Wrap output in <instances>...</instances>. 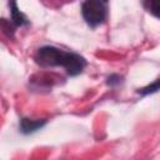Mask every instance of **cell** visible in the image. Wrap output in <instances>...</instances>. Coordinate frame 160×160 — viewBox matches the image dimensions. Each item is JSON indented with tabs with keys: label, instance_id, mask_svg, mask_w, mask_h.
Returning a JSON list of instances; mask_svg holds the SVG:
<instances>
[{
	"label": "cell",
	"instance_id": "3957f363",
	"mask_svg": "<svg viewBox=\"0 0 160 160\" xmlns=\"http://www.w3.org/2000/svg\"><path fill=\"white\" fill-rule=\"evenodd\" d=\"M45 124H46V120H42V119L34 120V119H29V118H22L20 120L19 129L24 135H29V134H32V132L40 130Z\"/></svg>",
	"mask_w": 160,
	"mask_h": 160
},
{
	"label": "cell",
	"instance_id": "7a4b0ae2",
	"mask_svg": "<svg viewBox=\"0 0 160 160\" xmlns=\"http://www.w3.org/2000/svg\"><path fill=\"white\" fill-rule=\"evenodd\" d=\"M81 15L91 28L104 24L108 18V2L101 0H86L81 4Z\"/></svg>",
	"mask_w": 160,
	"mask_h": 160
},
{
	"label": "cell",
	"instance_id": "5b68a950",
	"mask_svg": "<svg viewBox=\"0 0 160 160\" xmlns=\"http://www.w3.org/2000/svg\"><path fill=\"white\" fill-rule=\"evenodd\" d=\"M158 90H159V80H155L152 84H150V85H148V86H145V88L139 89L138 92H139L140 95H149V94L156 92Z\"/></svg>",
	"mask_w": 160,
	"mask_h": 160
},
{
	"label": "cell",
	"instance_id": "8992f818",
	"mask_svg": "<svg viewBox=\"0 0 160 160\" xmlns=\"http://www.w3.org/2000/svg\"><path fill=\"white\" fill-rule=\"evenodd\" d=\"M106 84H108V86H111V88L118 86V85L122 84V76H120L118 74H111L110 76H108Z\"/></svg>",
	"mask_w": 160,
	"mask_h": 160
},
{
	"label": "cell",
	"instance_id": "277c9868",
	"mask_svg": "<svg viewBox=\"0 0 160 160\" xmlns=\"http://www.w3.org/2000/svg\"><path fill=\"white\" fill-rule=\"evenodd\" d=\"M9 6H10V12H11V22L15 26H24V25H28L29 24L28 18L18 9L16 2L12 1V2L9 4Z\"/></svg>",
	"mask_w": 160,
	"mask_h": 160
},
{
	"label": "cell",
	"instance_id": "52a82bcc",
	"mask_svg": "<svg viewBox=\"0 0 160 160\" xmlns=\"http://www.w3.org/2000/svg\"><path fill=\"white\" fill-rule=\"evenodd\" d=\"M144 6H145V9L149 11V12H151L154 16H159V4L158 2H154V1H145L144 2Z\"/></svg>",
	"mask_w": 160,
	"mask_h": 160
},
{
	"label": "cell",
	"instance_id": "6da1fadb",
	"mask_svg": "<svg viewBox=\"0 0 160 160\" xmlns=\"http://www.w3.org/2000/svg\"><path fill=\"white\" fill-rule=\"evenodd\" d=\"M34 60L41 68H62L70 76L81 74L88 65V61L80 54L51 45L39 48L34 55Z\"/></svg>",
	"mask_w": 160,
	"mask_h": 160
}]
</instances>
